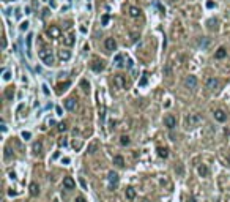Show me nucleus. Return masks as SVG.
I'll return each instance as SVG.
<instances>
[{"mask_svg": "<svg viewBox=\"0 0 230 202\" xmlns=\"http://www.w3.org/2000/svg\"><path fill=\"white\" fill-rule=\"evenodd\" d=\"M38 55H40V58L43 60L44 65H48V66L54 65V55H52V52L49 51V49H41Z\"/></svg>", "mask_w": 230, "mask_h": 202, "instance_id": "obj_1", "label": "nucleus"}, {"mask_svg": "<svg viewBox=\"0 0 230 202\" xmlns=\"http://www.w3.org/2000/svg\"><path fill=\"white\" fill-rule=\"evenodd\" d=\"M114 85L117 87V89H120V90L126 89V87H128L126 76H123V74H115V76H114Z\"/></svg>", "mask_w": 230, "mask_h": 202, "instance_id": "obj_2", "label": "nucleus"}, {"mask_svg": "<svg viewBox=\"0 0 230 202\" xmlns=\"http://www.w3.org/2000/svg\"><path fill=\"white\" fill-rule=\"evenodd\" d=\"M202 120H203L202 115H199V114H189L186 117V125H188V128H192V126H197Z\"/></svg>", "mask_w": 230, "mask_h": 202, "instance_id": "obj_3", "label": "nucleus"}, {"mask_svg": "<svg viewBox=\"0 0 230 202\" xmlns=\"http://www.w3.org/2000/svg\"><path fill=\"white\" fill-rule=\"evenodd\" d=\"M107 178H109V183H110V188H112V189H114L115 186L118 185V181H120L118 174H117V172H114V171H110V172H109Z\"/></svg>", "mask_w": 230, "mask_h": 202, "instance_id": "obj_4", "label": "nucleus"}, {"mask_svg": "<svg viewBox=\"0 0 230 202\" xmlns=\"http://www.w3.org/2000/svg\"><path fill=\"white\" fill-rule=\"evenodd\" d=\"M104 48L107 52H112L117 49V41H115L114 38H106V41H104Z\"/></svg>", "mask_w": 230, "mask_h": 202, "instance_id": "obj_5", "label": "nucleus"}, {"mask_svg": "<svg viewBox=\"0 0 230 202\" xmlns=\"http://www.w3.org/2000/svg\"><path fill=\"white\" fill-rule=\"evenodd\" d=\"M164 125H166V126L169 128L170 131H172L173 128L176 126V117H173V115H167L166 119H164Z\"/></svg>", "mask_w": 230, "mask_h": 202, "instance_id": "obj_6", "label": "nucleus"}, {"mask_svg": "<svg viewBox=\"0 0 230 202\" xmlns=\"http://www.w3.org/2000/svg\"><path fill=\"white\" fill-rule=\"evenodd\" d=\"M104 68H106V65H104L102 60H93V62H91V70L95 73H101Z\"/></svg>", "mask_w": 230, "mask_h": 202, "instance_id": "obj_7", "label": "nucleus"}, {"mask_svg": "<svg viewBox=\"0 0 230 202\" xmlns=\"http://www.w3.org/2000/svg\"><path fill=\"white\" fill-rule=\"evenodd\" d=\"M184 87H188V89H196L197 87V77L196 76H188V77L184 79Z\"/></svg>", "mask_w": 230, "mask_h": 202, "instance_id": "obj_8", "label": "nucleus"}, {"mask_svg": "<svg viewBox=\"0 0 230 202\" xmlns=\"http://www.w3.org/2000/svg\"><path fill=\"white\" fill-rule=\"evenodd\" d=\"M63 188L65 189H74L76 188V181L73 177H65L63 178Z\"/></svg>", "mask_w": 230, "mask_h": 202, "instance_id": "obj_9", "label": "nucleus"}, {"mask_svg": "<svg viewBox=\"0 0 230 202\" xmlns=\"http://www.w3.org/2000/svg\"><path fill=\"white\" fill-rule=\"evenodd\" d=\"M213 115H214V120H216V122H221V123L227 120V114L224 112L222 109H216V111H214V114H213Z\"/></svg>", "mask_w": 230, "mask_h": 202, "instance_id": "obj_10", "label": "nucleus"}, {"mask_svg": "<svg viewBox=\"0 0 230 202\" xmlns=\"http://www.w3.org/2000/svg\"><path fill=\"white\" fill-rule=\"evenodd\" d=\"M219 87V81H217L216 77H210V79H206V89H210V90H214Z\"/></svg>", "mask_w": 230, "mask_h": 202, "instance_id": "obj_11", "label": "nucleus"}, {"mask_svg": "<svg viewBox=\"0 0 230 202\" xmlns=\"http://www.w3.org/2000/svg\"><path fill=\"white\" fill-rule=\"evenodd\" d=\"M76 99L74 98H68V99H65V107H66L68 111H74L76 109Z\"/></svg>", "mask_w": 230, "mask_h": 202, "instance_id": "obj_12", "label": "nucleus"}, {"mask_svg": "<svg viewBox=\"0 0 230 202\" xmlns=\"http://www.w3.org/2000/svg\"><path fill=\"white\" fill-rule=\"evenodd\" d=\"M28 189H30V194L33 196V197H36V196L40 194V186H38V183H35V181H32V183H30Z\"/></svg>", "mask_w": 230, "mask_h": 202, "instance_id": "obj_13", "label": "nucleus"}, {"mask_svg": "<svg viewBox=\"0 0 230 202\" xmlns=\"http://www.w3.org/2000/svg\"><path fill=\"white\" fill-rule=\"evenodd\" d=\"M227 57V51L225 48H219L216 52H214V58H217V60H222V58Z\"/></svg>", "mask_w": 230, "mask_h": 202, "instance_id": "obj_14", "label": "nucleus"}, {"mask_svg": "<svg viewBox=\"0 0 230 202\" xmlns=\"http://www.w3.org/2000/svg\"><path fill=\"white\" fill-rule=\"evenodd\" d=\"M48 33H49V36H51V38H58V36H60V28L55 27V25H52V27L48 30Z\"/></svg>", "mask_w": 230, "mask_h": 202, "instance_id": "obj_15", "label": "nucleus"}, {"mask_svg": "<svg viewBox=\"0 0 230 202\" xmlns=\"http://www.w3.org/2000/svg\"><path fill=\"white\" fill-rule=\"evenodd\" d=\"M125 196H126V199H128V201H132V199L135 197V189L132 188V186H128V188H126V191H125Z\"/></svg>", "mask_w": 230, "mask_h": 202, "instance_id": "obj_16", "label": "nucleus"}, {"mask_svg": "<svg viewBox=\"0 0 230 202\" xmlns=\"http://www.w3.org/2000/svg\"><path fill=\"white\" fill-rule=\"evenodd\" d=\"M58 57H60L61 60H65V62H66V60H69V58H71V52L66 51V49H61V51H58Z\"/></svg>", "mask_w": 230, "mask_h": 202, "instance_id": "obj_17", "label": "nucleus"}, {"mask_svg": "<svg viewBox=\"0 0 230 202\" xmlns=\"http://www.w3.org/2000/svg\"><path fill=\"white\" fill-rule=\"evenodd\" d=\"M199 174H200V177H208V174H210V169L206 168L205 164H200L199 166Z\"/></svg>", "mask_w": 230, "mask_h": 202, "instance_id": "obj_18", "label": "nucleus"}, {"mask_svg": "<svg viewBox=\"0 0 230 202\" xmlns=\"http://www.w3.org/2000/svg\"><path fill=\"white\" fill-rule=\"evenodd\" d=\"M114 164L118 166V168H123V166H125V160H123V156H120V155L114 156Z\"/></svg>", "mask_w": 230, "mask_h": 202, "instance_id": "obj_19", "label": "nucleus"}, {"mask_svg": "<svg viewBox=\"0 0 230 202\" xmlns=\"http://www.w3.org/2000/svg\"><path fill=\"white\" fill-rule=\"evenodd\" d=\"M63 43L66 46H73V44H74V35H73V33L66 35V36H65V40H63Z\"/></svg>", "mask_w": 230, "mask_h": 202, "instance_id": "obj_20", "label": "nucleus"}, {"mask_svg": "<svg viewBox=\"0 0 230 202\" xmlns=\"http://www.w3.org/2000/svg\"><path fill=\"white\" fill-rule=\"evenodd\" d=\"M158 155H159V158H167L169 156V150H167L166 147H158Z\"/></svg>", "mask_w": 230, "mask_h": 202, "instance_id": "obj_21", "label": "nucleus"}, {"mask_svg": "<svg viewBox=\"0 0 230 202\" xmlns=\"http://www.w3.org/2000/svg\"><path fill=\"white\" fill-rule=\"evenodd\" d=\"M114 65L117 66V68H122L125 63H123V55L122 54H118L117 57H115V60H114Z\"/></svg>", "mask_w": 230, "mask_h": 202, "instance_id": "obj_22", "label": "nucleus"}, {"mask_svg": "<svg viewBox=\"0 0 230 202\" xmlns=\"http://www.w3.org/2000/svg\"><path fill=\"white\" fill-rule=\"evenodd\" d=\"M129 14H131V17H139L140 16V10L135 7H131L129 8Z\"/></svg>", "mask_w": 230, "mask_h": 202, "instance_id": "obj_23", "label": "nucleus"}, {"mask_svg": "<svg viewBox=\"0 0 230 202\" xmlns=\"http://www.w3.org/2000/svg\"><path fill=\"white\" fill-rule=\"evenodd\" d=\"M96 150H98V142H96V140H93V142L88 145V153H95Z\"/></svg>", "mask_w": 230, "mask_h": 202, "instance_id": "obj_24", "label": "nucleus"}, {"mask_svg": "<svg viewBox=\"0 0 230 202\" xmlns=\"http://www.w3.org/2000/svg\"><path fill=\"white\" fill-rule=\"evenodd\" d=\"M41 150H43V144H41L40 140L33 142V152H35V153H40Z\"/></svg>", "mask_w": 230, "mask_h": 202, "instance_id": "obj_25", "label": "nucleus"}, {"mask_svg": "<svg viewBox=\"0 0 230 202\" xmlns=\"http://www.w3.org/2000/svg\"><path fill=\"white\" fill-rule=\"evenodd\" d=\"M5 96H7L8 99H13V96H14V87H8L7 92H5Z\"/></svg>", "mask_w": 230, "mask_h": 202, "instance_id": "obj_26", "label": "nucleus"}, {"mask_svg": "<svg viewBox=\"0 0 230 202\" xmlns=\"http://www.w3.org/2000/svg\"><path fill=\"white\" fill-rule=\"evenodd\" d=\"M120 144H122L123 147H126V145L131 144V139H129L128 136H122V137H120Z\"/></svg>", "mask_w": 230, "mask_h": 202, "instance_id": "obj_27", "label": "nucleus"}, {"mask_svg": "<svg viewBox=\"0 0 230 202\" xmlns=\"http://www.w3.org/2000/svg\"><path fill=\"white\" fill-rule=\"evenodd\" d=\"M71 85V82H69V81H66V82H63V84H60V85H58V90H66V87H69Z\"/></svg>", "mask_w": 230, "mask_h": 202, "instance_id": "obj_28", "label": "nucleus"}, {"mask_svg": "<svg viewBox=\"0 0 230 202\" xmlns=\"http://www.w3.org/2000/svg\"><path fill=\"white\" fill-rule=\"evenodd\" d=\"M58 130H60V131H66L68 130V125L65 123V122H61V123H58Z\"/></svg>", "mask_w": 230, "mask_h": 202, "instance_id": "obj_29", "label": "nucleus"}, {"mask_svg": "<svg viewBox=\"0 0 230 202\" xmlns=\"http://www.w3.org/2000/svg\"><path fill=\"white\" fill-rule=\"evenodd\" d=\"M81 84H82V87H84V90H85V92H87V90L90 89V85H88V84H87V81H85V79H84V81H82Z\"/></svg>", "mask_w": 230, "mask_h": 202, "instance_id": "obj_30", "label": "nucleus"}, {"mask_svg": "<svg viewBox=\"0 0 230 202\" xmlns=\"http://www.w3.org/2000/svg\"><path fill=\"white\" fill-rule=\"evenodd\" d=\"M32 38H33V36H32V35H28V36H27V48H28V52H30V44H32Z\"/></svg>", "mask_w": 230, "mask_h": 202, "instance_id": "obj_31", "label": "nucleus"}, {"mask_svg": "<svg viewBox=\"0 0 230 202\" xmlns=\"http://www.w3.org/2000/svg\"><path fill=\"white\" fill-rule=\"evenodd\" d=\"M22 137H24V139H30V137H32V134L28 133V131H24V133H22Z\"/></svg>", "mask_w": 230, "mask_h": 202, "instance_id": "obj_32", "label": "nucleus"}, {"mask_svg": "<svg viewBox=\"0 0 230 202\" xmlns=\"http://www.w3.org/2000/svg\"><path fill=\"white\" fill-rule=\"evenodd\" d=\"M109 22V16L107 14H104V16H102V25H106Z\"/></svg>", "mask_w": 230, "mask_h": 202, "instance_id": "obj_33", "label": "nucleus"}, {"mask_svg": "<svg viewBox=\"0 0 230 202\" xmlns=\"http://www.w3.org/2000/svg\"><path fill=\"white\" fill-rule=\"evenodd\" d=\"M5 158H7V160H10V158H11V153H10V148H5Z\"/></svg>", "mask_w": 230, "mask_h": 202, "instance_id": "obj_34", "label": "nucleus"}, {"mask_svg": "<svg viewBox=\"0 0 230 202\" xmlns=\"http://www.w3.org/2000/svg\"><path fill=\"white\" fill-rule=\"evenodd\" d=\"M76 202H87V201H85L84 196H77V197H76Z\"/></svg>", "mask_w": 230, "mask_h": 202, "instance_id": "obj_35", "label": "nucleus"}, {"mask_svg": "<svg viewBox=\"0 0 230 202\" xmlns=\"http://www.w3.org/2000/svg\"><path fill=\"white\" fill-rule=\"evenodd\" d=\"M27 27H28V24H27V22H24V24L20 25V28H22V30H27Z\"/></svg>", "mask_w": 230, "mask_h": 202, "instance_id": "obj_36", "label": "nucleus"}, {"mask_svg": "<svg viewBox=\"0 0 230 202\" xmlns=\"http://www.w3.org/2000/svg\"><path fill=\"white\" fill-rule=\"evenodd\" d=\"M10 2H14V0H10Z\"/></svg>", "mask_w": 230, "mask_h": 202, "instance_id": "obj_37", "label": "nucleus"}, {"mask_svg": "<svg viewBox=\"0 0 230 202\" xmlns=\"http://www.w3.org/2000/svg\"><path fill=\"white\" fill-rule=\"evenodd\" d=\"M44 2H48V0H44Z\"/></svg>", "mask_w": 230, "mask_h": 202, "instance_id": "obj_38", "label": "nucleus"}]
</instances>
